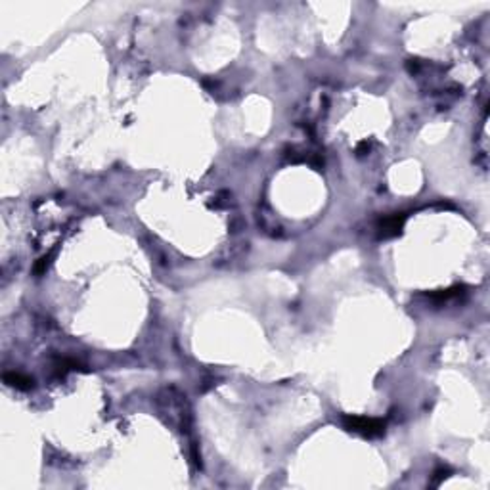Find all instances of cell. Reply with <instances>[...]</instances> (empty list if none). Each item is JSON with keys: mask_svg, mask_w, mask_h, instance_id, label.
I'll use <instances>...</instances> for the list:
<instances>
[{"mask_svg": "<svg viewBox=\"0 0 490 490\" xmlns=\"http://www.w3.org/2000/svg\"><path fill=\"white\" fill-rule=\"evenodd\" d=\"M345 429L360 433L364 437H379L385 433V422L375 420V418H362V416H345L343 418Z\"/></svg>", "mask_w": 490, "mask_h": 490, "instance_id": "cell-1", "label": "cell"}, {"mask_svg": "<svg viewBox=\"0 0 490 490\" xmlns=\"http://www.w3.org/2000/svg\"><path fill=\"white\" fill-rule=\"evenodd\" d=\"M402 224H404V216H389L385 218L381 226H379V236L381 238H393V236H398L400 230H402Z\"/></svg>", "mask_w": 490, "mask_h": 490, "instance_id": "cell-2", "label": "cell"}, {"mask_svg": "<svg viewBox=\"0 0 490 490\" xmlns=\"http://www.w3.org/2000/svg\"><path fill=\"white\" fill-rule=\"evenodd\" d=\"M4 383L10 385V387L21 389V391H27V389L33 387V379L27 378V375H21V373H4Z\"/></svg>", "mask_w": 490, "mask_h": 490, "instance_id": "cell-3", "label": "cell"}, {"mask_svg": "<svg viewBox=\"0 0 490 490\" xmlns=\"http://www.w3.org/2000/svg\"><path fill=\"white\" fill-rule=\"evenodd\" d=\"M462 289L464 287H452V289H446V291H435L431 293L429 297L431 299H439V301H446V299H452V297H458V295H462Z\"/></svg>", "mask_w": 490, "mask_h": 490, "instance_id": "cell-4", "label": "cell"}, {"mask_svg": "<svg viewBox=\"0 0 490 490\" xmlns=\"http://www.w3.org/2000/svg\"><path fill=\"white\" fill-rule=\"evenodd\" d=\"M50 258L52 255H46V257H43L36 265H34V274H43L44 270L48 268V265H50Z\"/></svg>", "mask_w": 490, "mask_h": 490, "instance_id": "cell-5", "label": "cell"}, {"mask_svg": "<svg viewBox=\"0 0 490 490\" xmlns=\"http://www.w3.org/2000/svg\"><path fill=\"white\" fill-rule=\"evenodd\" d=\"M435 475H437V481H433V484H435V486H437V484H439L442 479H446V471H444V469H439Z\"/></svg>", "mask_w": 490, "mask_h": 490, "instance_id": "cell-6", "label": "cell"}]
</instances>
